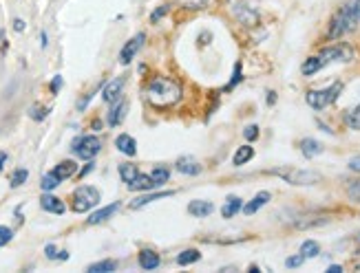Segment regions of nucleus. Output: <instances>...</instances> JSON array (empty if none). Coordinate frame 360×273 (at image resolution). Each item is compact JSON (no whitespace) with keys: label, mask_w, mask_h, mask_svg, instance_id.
<instances>
[{"label":"nucleus","mask_w":360,"mask_h":273,"mask_svg":"<svg viewBox=\"0 0 360 273\" xmlns=\"http://www.w3.org/2000/svg\"><path fill=\"white\" fill-rule=\"evenodd\" d=\"M181 99V86L173 77H152L148 84V101L157 108H168Z\"/></svg>","instance_id":"f257e3e1"},{"label":"nucleus","mask_w":360,"mask_h":273,"mask_svg":"<svg viewBox=\"0 0 360 273\" xmlns=\"http://www.w3.org/2000/svg\"><path fill=\"white\" fill-rule=\"evenodd\" d=\"M356 24H358V18H356V14H353L351 5L347 3L345 7H340L338 14L332 18V22H329L327 38H329V40L343 38L345 33H349V31H353V29H356Z\"/></svg>","instance_id":"f03ea898"},{"label":"nucleus","mask_w":360,"mask_h":273,"mask_svg":"<svg viewBox=\"0 0 360 273\" xmlns=\"http://www.w3.org/2000/svg\"><path fill=\"white\" fill-rule=\"evenodd\" d=\"M272 174H276L290 185H314L323 179L314 170H296V168H276L272 170Z\"/></svg>","instance_id":"7ed1b4c3"},{"label":"nucleus","mask_w":360,"mask_h":273,"mask_svg":"<svg viewBox=\"0 0 360 273\" xmlns=\"http://www.w3.org/2000/svg\"><path fill=\"white\" fill-rule=\"evenodd\" d=\"M340 90H343V84L340 82H334L329 88L325 90H309L307 93V104L314 108V111H323V108H327L332 101H336L338 99V95H340Z\"/></svg>","instance_id":"20e7f679"},{"label":"nucleus","mask_w":360,"mask_h":273,"mask_svg":"<svg viewBox=\"0 0 360 273\" xmlns=\"http://www.w3.org/2000/svg\"><path fill=\"white\" fill-rule=\"evenodd\" d=\"M97 203H100V192H97L95 187L82 185L73 192V209H75L77 214H84V211L93 209Z\"/></svg>","instance_id":"39448f33"},{"label":"nucleus","mask_w":360,"mask_h":273,"mask_svg":"<svg viewBox=\"0 0 360 273\" xmlns=\"http://www.w3.org/2000/svg\"><path fill=\"white\" fill-rule=\"evenodd\" d=\"M73 152H75L80 159L84 161H91L93 156H97V152L102 150V141L97 139L95 135H87V137H77L73 141Z\"/></svg>","instance_id":"423d86ee"},{"label":"nucleus","mask_w":360,"mask_h":273,"mask_svg":"<svg viewBox=\"0 0 360 273\" xmlns=\"http://www.w3.org/2000/svg\"><path fill=\"white\" fill-rule=\"evenodd\" d=\"M144 40H146V33H137L135 38L128 40L124 44V48H122V53H119V62L122 64H131V60H135L137 51L144 46Z\"/></svg>","instance_id":"0eeeda50"},{"label":"nucleus","mask_w":360,"mask_h":273,"mask_svg":"<svg viewBox=\"0 0 360 273\" xmlns=\"http://www.w3.org/2000/svg\"><path fill=\"white\" fill-rule=\"evenodd\" d=\"M321 56L327 60V62H351L353 60V51L345 44H338V46H329V48H323Z\"/></svg>","instance_id":"6e6552de"},{"label":"nucleus","mask_w":360,"mask_h":273,"mask_svg":"<svg viewBox=\"0 0 360 273\" xmlns=\"http://www.w3.org/2000/svg\"><path fill=\"white\" fill-rule=\"evenodd\" d=\"M122 88H124V77H117V80L108 82L104 86V93H102V99H104L106 104H115L122 95Z\"/></svg>","instance_id":"1a4fd4ad"},{"label":"nucleus","mask_w":360,"mask_h":273,"mask_svg":"<svg viewBox=\"0 0 360 273\" xmlns=\"http://www.w3.org/2000/svg\"><path fill=\"white\" fill-rule=\"evenodd\" d=\"M119 209V203H113V205H106V207H102V209H97V211H93L89 218H87V223L89 225H100V223H104V221H108L115 211Z\"/></svg>","instance_id":"9d476101"},{"label":"nucleus","mask_w":360,"mask_h":273,"mask_svg":"<svg viewBox=\"0 0 360 273\" xmlns=\"http://www.w3.org/2000/svg\"><path fill=\"white\" fill-rule=\"evenodd\" d=\"M115 148H117L122 154H126V156H135V152H137V141H135V139H133L131 135H119L117 139H115Z\"/></svg>","instance_id":"9b49d317"},{"label":"nucleus","mask_w":360,"mask_h":273,"mask_svg":"<svg viewBox=\"0 0 360 273\" xmlns=\"http://www.w3.org/2000/svg\"><path fill=\"white\" fill-rule=\"evenodd\" d=\"M270 198H272V194H270V192H259L248 205H243V214H248V216L256 214V211L263 207V205H267V201H270Z\"/></svg>","instance_id":"f8f14e48"},{"label":"nucleus","mask_w":360,"mask_h":273,"mask_svg":"<svg viewBox=\"0 0 360 273\" xmlns=\"http://www.w3.org/2000/svg\"><path fill=\"white\" fill-rule=\"evenodd\" d=\"M329 62L323 56H314V58H307L303 62V66H301V73L303 75H314V73H318L321 69H325Z\"/></svg>","instance_id":"ddd939ff"},{"label":"nucleus","mask_w":360,"mask_h":273,"mask_svg":"<svg viewBox=\"0 0 360 273\" xmlns=\"http://www.w3.org/2000/svg\"><path fill=\"white\" fill-rule=\"evenodd\" d=\"M40 205L45 211H51V214H64V203L60 201L58 196H53V194H45V196L40 198Z\"/></svg>","instance_id":"4468645a"},{"label":"nucleus","mask_w":360,"mask_h":273,"mask_svg":"<svg viewBox=\"0 0 360 273\" xmlns=\"http://www.w3.org/2000/svg\"><path fill=\"white\" fill-rule=\"evenodd\" d=\"M155 181H152L150 174H137V179L133 183H128V190L133 192H148V190H155Z\"/></svg>","instance_id":"2eb2a0df"},{"label":"nucleus","mask_w":360,"mask_h":273,"mask_svg":"<svg viewBox=\"0 0 360 273\" xmlns=\"http://www.w3.org/2000/svg\"><path fill=\"white\" fill-rule=\"evenodd\" d=\"M139 266H142L144 271L157 269V266H159V256H157L155 251H150V249L139 251Z\"/></svg>","instance_id":"dca6fc26"},{"label":"nucleus","mask_w":360,"mask_h":273,"mask_svg":"<svg viewBox=\"0 0 360 273\" xmlns=\"http://www.w3.org/2000/svg\"><path fill=\"white\" fill-rule=\"evenodd\" d=\"M177 170H179L181 174H190V177H194V174L201 172V166L194 159H190V156H181V159L177 161Z\"/></svg>","instance_id":"f3484780"},{"label":"nucleus","mask_w":360,"mask_h":273,"mask_svg":"<svg viewBox=\"0 0 360 273\" xmlns=\"http://www.w3.org/2000/svg\"><path fill=\"white\" fill-rule=\"evenodd\" d=\"M241 207H243V201L239 196H228L225 198V205L221 207V216L223 218H232L236 211H241Z\"/></svg>","instance_id":"a211bd4d"},{"label":"nucleus","mask_w":360,"mask_h":273,"mask_svg":"<svg viewBox=\"0 0 360 273\" xmlns=\"http://www.w3.org/2000/svg\"><path fill=\"white\" fill-rule=\"evenodd\" d=\"M301 152L307 156V159H314V156H318L323 152V145L316 141V139H303L301 141Z\"/></svg>","instance_id":"6ab92c4d"},{"label":"nucleus","mask_w":360,"mask_h":273,"mask_svg":"<svg viewBox=\"0 0 360 273\" xmlns=\"http://www.w3.org/2000/svg\"><path fill=\"white\" fill-rule=\"evenodd\" d=\"M212 209H215V207H212V203H208V201H192L190 205H188V214H192V216H197V218L208 216Z\"/></svg>","instance_id":"aec40b11"},{"label":"nucleus","mask_w":360,"mask_h":273,"mask_svg":"<svg viewBox=\"0 0 360 273\" xmlns=\"http://www.w3.org/2000/svg\"><path fill=\"white\" fill-rule=\"evenodd\" d=\"M168 196H173V192L146 194V196H139V198H135V201L131 203V207H133V209H139V207H144V205H148V203H152V201H159V198H168Z\"/></svg>","instance_id":"412c9836"},{"label":"nucleus","mask_w":360,"mask_h":273,"mask_svg":"<svg viewBox=\"0 0 360 273\" xmlns=\"http://www.w3.org/2000/svg\"><path fill=\"white\" fill-rule=\"evenodd\" d=\"M75 172H77V166L73 161H62V163H58V166H56V170H53V174H56L60 181L71 179Z\"/></svg>","instance_id":"4be33fe9"},{"label":"nucleus","mask_w":360,"mask_h":273,"mask_svg":"<svg viewBox=\"0 0 360 273\" xmlns=\"http://www.w3.org/2000/svg\"><path fill=\"white\" fill-rule=\"evenodd\" d=\"M126 101H117L113 108H111V113H108V126H117V124H122V119H124V115H126Z\"/></svg>","instance_id":"5701e85b"},{"label":"nucleus","mask_w":360,"mask_h":273,"mask_svg":"<svg viewBox=\"0 0 360 273\" xmlns=\"http://www.w3.org/2000/svg\"><path fill=\"white\" fill-rule=\"evenodd\" d=\"M252 156H254V148H252V145H241V148L234 152V156H232V163H234V166H246Z\"/></svg>","instance_id":"b1692460"},{"label":"nucleus","mask_w":360,"mask_h":273,"mask_svg":"<svg viewBox=\"0 0 360 273\" xmlns=\"http://www.w3.org/2000/svg\"><path fill=\"white\" fill-rule=\"evenodd\" d=\"M234 14H236V18H239V20L243 22V24H250V27H252V24L256 22V11H252V9H248L246 5H239V7L234 9Z\"/></svg>","instance_id":"393cba45"},{"label":"nucleus","mask_w":360,"mask_h":273,"mask_svg":"<svg viewBox=\"0 0 360 273\" xmlns=\"http://www.w3.org/2000/svg\"><path fill=\"white\" fill-rule=\"evenodd\" d=\"M115 269H117V262L115 260H102V262H95L89 266V273H113Z\"/></svg>","instance_id":"a878e982"},{"label":"nucleus","mask_w":360,"mask_h":273,"mask_svg":"<svg viewBox=\"0 0 360 273\" xmlns=\"http://www.w3.org/2000/svg\"><path fill=\"white\" fill-rule=\"evenodd\" d=\"M199 260H201V253L197 249H186V251H181L179 256H177V262H179L181 266L194 264V262H199Z\"/></svg>","instance_id":"bb28decb"},{"label":"nucleus","mask_w":360,"mask_h":273,"mask_svg":"<svg viewBox=\"0 0 360 273\" xmlns=\"http://www.w3.org/2000/svg\"><path fill=\"white\" fill-rule=\"evenodd\" d=\"M137 168L135 166H131V163H122L119 166V177H122V181L128 185V183H133V181L137 179Z\"/></svg>","instance_id":"cd10ccee"},{"label":"nucleus","mask_w":360,"mask_h":273,"mask_svg":"<svg viewBox=\"0 0 360 273\" xmlns=\"http://www.w3.org/2000/svg\"><path fill=\"white\" fill-rule=\"evenodd\" d=\"M301 253L305 258H316L321 253V245L316 240H305L301 245Z\"/></svg>","instance_id":"c85d7f7f"},{"label":"nucleus","mask_w":360,"mask_h":273,"mask_svg":"<svg viewBox=\"0 0 360 273\" xmlns=\"http://www.w3.org/2000/svg\"><path fill=\"white\" fill-rule=\"evenodd\" d=\"M345 121H347V126L353 130H360V104L358 106H353L349 113L345 115Z\"/></svg>","instance_id":"c756f323"},{"label":"nucleus","mask_w":360,"mask_h":273,"mask_svg":"<svg viewBox=\"0 0 360 273\" xmlns=\"http://www.w3.org/2000/svg\"><path fill=\"white\" fill-rule=\"evenodd\" d=\"M150 177H152V181H155L157 187H162V185L170 179V170H168V168H155V170L150 172Z\"/></svg>","instance_id":"7c9ffc66"},{"label":"nucleus","mask_w":360,"mask_h":273,"mask_svg":"<svg viewBox=\"0 0 360 273\" xmlns=\"http://www.w3.org/2000/svg\"><path fill=\"white\" fill-rule=\"evenodd\" d=\"M40 185H42V190H45V192H51V190H56V187L60 185V179L53 172H49V174L42 177V183Z\"/></svg>","instance_id":"2f4dec72"},{"label":"nucleus","mask_w":360,"mask_h":273,"mask_svg":"<svg viewBox=\"0 0 360 273\" xmlns=\"http://www.w3.org/2000/svg\"><path fill=\"white\" fill-rule=\"evenodd\" d=\"M27 179H29V172H27V170H16L14 177H11V187H20Z\"/></svg>","instance_id":"473e14b6"},{"label":"nucleus","mask_w":360,"mask_h":273,"mask_svg":"<svg viewBox=\"0 0 360 273\" xmlns=\"http://www.w3.org/2000/svg\"><path fill=\"white\" fill-rule=\"evenodd\" d=\"M347 194H349L351 201L360 203V181H353V183H351L349 187H347Z\"/></svg>","instance_id":"72a5a7b5"},{"label":"nucleus","mask_w":360,"mask_h":273,"mask_svg":"<svg viewBox=\"0 0 360 273\" xmlns=\"http://www.w3.org/2000/svg\"><path fill=\"white\" fill-rule=\"evenodd\" d=\"M11 238H14V232H11L9 227L0 225V247H5L7 242H11Z\"/></svg>","instance_id":"f704fd0d"},{"label":"nucleus","mask_w":360,"mask_h":273,"mask_svg":"<svg viewBox=\"0 0 360 273\" xmlns=\"http://www.w3.org/2000/svg\"><path fill=\"white\" fill-rule=\"evenodd\" d=\"M49 115V108H40V106H33L31 113H29V117L35 119V121H42Z\"/></svg>","instance_id":"c9c22d12"},{"label":"nucleus","mask_w":360,"mask_h":273,"mask_svg":"<svg viewBox=\"0 0 360 273\" xmlns=\"http://www.w3.org/2000/svg\"><path fill=\"white\" fill-rule=\"evenodd\" d=\"M303 262H305V256L298 253V256H290L288 260H285V266H288V269H296V266H301Z\"/></svg>","instance_id":"e433bc0d"},{"label":"nucleus","mask_w":360,"mask_h":273,"mask_svg":"<svg viewBox=\"0 0 360 273\" xmlns=\"http://www.w3.org/2000/svg\"><path fill=\"white\" fill-rule=\"evenodd\" d=\"M241 80H243V75H241V62H236L234 64V73H232V80H230V86L228 88H234Z\"/></svg>","instance_id":"4c0bfd02"},{"label":"nucleus","mask_w":360,"mask_h":273,"mask_svg":"<svg viewBox=\"0 0 360 273\" xmlns=\"http://www.w3.org/2000/svg\"><path fill=\"white\" fill-rule=\"evenodd\" d=\"M243 135H246V139H248V141H254V139L256 137H259V126H248V128L246 130H243Z\"/></svg>","instance_id":"58836bf2"},{"label":"nucleus","mask_w":360,"mask_h":273,"mask_svg":"<svg viewBox=\"0 0 360 273\" xmlns=\"http://www.w3.org/2000/svg\"><path fill=\"white\" fill-rule=\"evenodd\" d=\"M181 3H184L188 9H201L206 3H208V0H181Z\"/></svg>","instance_id":"ea45409f"},{"label":"nucleus","mask_w":360,"mask_h":273,"mask_svg":"<svg viewBox=\"0 0 360 273\" xmlns=\"http://www.w3.org/2000/svg\"><path fill=\"white\" fill-rule=\"evenodd\" d=\"M166 11H168V7H166V5H162V7H159V9L155 11V14L150 16V20H152V22H157V20H159V18H162L164 14H166Z\"/></svg>","instance_id":"a19ab883"},{"label":"nucleus","mask_w":360,"mask_h":273,"mask_svg":"<svg viewBox=\"0 0 360 273\" xmlns=\"http://www.w3.org/2000/svg\"><path fill=\"white\" fill-rule=\"evenodd\" d=\"M60 88H62V77L56 75V77H53V82H51V93H58Z\"/></svg>","instance_id":"79ce46f5"},{"label":"nucleus","mask_w":360,"mask_h":273,"mask_svg":"<svg viewBox=\"0 0 360 273\" xmlns=\"http://www.w3.org/2000/svg\"><path fill=\"white\" fill-rule=\"evenodd\" d=\"M349 170H353V172H360V156H351V159H349Z\"/></svg>","instance_id":"37998d69"},{"label":"nucleus","mask_w":360,"mask_h":273,"mask_svg":"<svg viewBox=\"0 0 360 273\" xmlns=\"http://www.w3.org/2000/svg\"><path fill=\"white\" fill-rule=\"evenodd\" d=\"M349 5H351V9H353V14H356V18L360 20V0H349Z\"/></svg>","instance_id":"c03bdc74"},{"label":"nucleus","mask_w":360,"mask_h":273,"mask_svg":"<svg viewBox=\"0 0 360 273\" xmlns=\"http://www.w3.org/2000/svg\"><path fill=\"white\" fill-rule=\"evenodd\" d=\"M45 253H47V258H51V260L58 256V253H56V247H53V245H47V247H45Z\"/></svg>","instance_id":"a18cd8bd"},{"label":"nucleus","mask_w":360,"mask_h":273,"mask_svg":"<svg viewBox=\"0 0 360 273\" xmlns=\"http://www.w3.org/2000/svg\"><path fill=\"white\" fill-rule=\"evenodd\" d=\"M14 29H16V31H24V22L20 20V18H16V20H14Z\"/></svg>","instance_id":"49530a36"},{"label":"nucleus","mask_w":360,"mask_h":273,"mask_svg":"<svg viewBox=\"0 0 360 273\" xmlns=\"http://www.w3.org/2000/svg\"><path fill=\"white\" fill-rule=\"evenodd\" d=\"M327 271H329V273H340V271H343V266H340V264H332Z\"/></svg>","instance_id":"de8ad7c7"},{"label":"nucleus","mask_w":360,"mask_h":273,"mask_svg":"<svg viewBox=\"0 0 360 273\" xmlns=\"http://www.w3.org/2000/svg\"><path fill=\"white\" fill-rule=\"evenodd\" d=\"M40 42H42V46H47V33L45 31L40 33Z\"/></svg>","instance_id":"09e8293b"},{"label":"nucleus","mask_w":360,"mask_h":273,"mask_svg":"<svg viewBox=\"0 0 360 273\" xmlns=\"http://www.w3.org/2000/svg\"><path fill=\"white\" fill-rule=\"evenodd\" d=\"M5 161H7V154L0 152V170H3V163H5Z\"/></svg>","instance_id":"8fccbe9b"}]
</instances>
